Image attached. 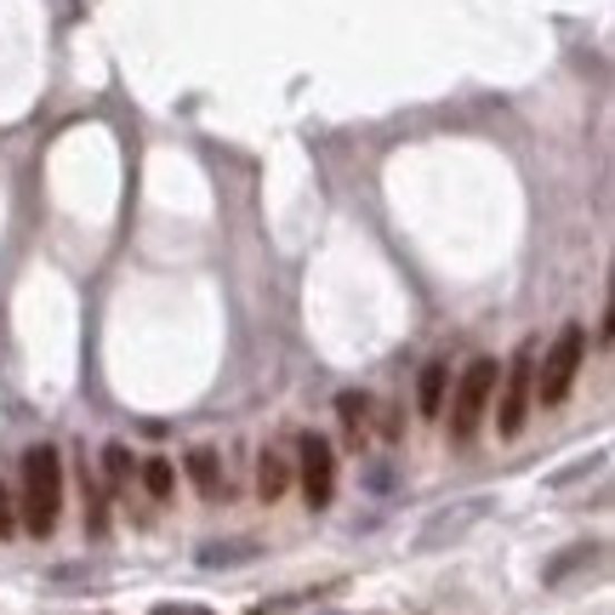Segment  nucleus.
<instances>
[{
    "label": "nucleus",
    "mask_w": 615,
    "mask_h": 615,
    "mask_svg": "<svg viewBox=\"0 0 615 615\" xmlns=\"http://www.w3.org/2000/svg\"><path fill=\"white\" fill-rule=\"evenodd\" d=\"M7 536H18V502H12V490L0 485V542Z\"/></svg>",
    "instance_id": "2eb2a0df"
},
{
    "label": "nucleus",
    "mask_w": 615,
    "mask_h": 615,
    "mask_svg": "<svg viewBox=\"0 0 615 615\" xmlns=\"http://www.w3.org/2000/svg\"><path fill=\"white\" fill-rule=\"evenodd\" d=\"M188 479H195V490H200V502H222V462H217V450L211 445H188Z\"/></svg>",
    "instance_id": "0eeeda50"
},
{
    "label": "nucleus",
    "mask_w": 615,
    "mask_h": 615,
    "mask_svg": "<svg viewBox=\"0 0 615 615\" xmlns=\"http://www.w3.org/2000/svg\"><path fill=\"white\" fill-rule=\"evenodd\" d=\"M155 615H217L206 604H155Z\"/></svg>",
    "instance_id": "dca6fc26"
},
{
    "label": "nucleus",
    "mask_w": 615,
    "mask_h": 615,
    "mask_svg": "<svg viewBox=\"0 0 615 615\" xmlns=\"http://www.w3.org/2000/svg\"><path fill=\"white\" fill-rule=\"evenodd\" d=\"M604 558V542H576L571 553H558V558H547V571H542V582L547 587H558L571 571H582V564H598Z\"/></svg>",
    "instance_id": "9b49d317"
},
{
    "label": "nucleus",
    "mask_w": 615,
    "mask_h": 615,
    "mask_svg": "<svg viewBox=\"0 0 615 615\" xmlns=\"http://www.w3.org/2000/svg\"><path fill=\"white\" fill-rule=\"evenodd\" d=\"M337 416H343V428H348V434H354V445H359L365 421H370V394H359V388L337 394Z\"/></svg>",
    "instance_id": "ddd939ff"
},
{
    "label": "nucleus",
    "mask_w": 615,
    "mask_h": 615,
    "mask_svg": "<svg viewBox=\"0 0 615 615\" xmlns=\"http://www.w3.org/2000/svg\"><path fill=\"white\" fill-rule=\"evenodd\" d=\"M297 485L314 513H325L330 496H337V450H330L325 434H297Z\"/></svg>",
    "instance_id": "39448f33"
},
{
    "label": "nucleus",
    "mask_w": 615,
    "mask_h": 615,
    "mask_svg": "<svg viewBox=\"0 0 615 615\" xmlns=\"http://www.w3.org/2000/svg\"><path fill=\"white\" fill-rule=\"evenodd\" d=\"M291 490V456H286V445H268L262 456H257V496L262 502H279Z\"/></svg>",
    "instance_id": "423d86ee"
},
{
    "label": "nucleus",
    "mask_w": 615,
    "mask_h": 615,
    "mask_svg": "<svg viewBox=\"0 0 615 615\" xmlns=\"http://www.w3.org/2000/svg\"><path fill=\"white\" fill-rule=\"evenodd\" d=\"M63 513V456L58 445L23 450V485H18V525L29 536H52Z\"/></svg>",
    "instance_id": "f257e3e1"
},
{
    "label": "nucleus",
    "mask_w": 615,
    "mask_h": 615,
    "mask_svg": "<svg viewBox=\"0 0 615 615\" xmlns=\"http://www.w3.org/2000/svg\"><path fill=\"white\" fill-rule=\"evenodd\" d=\"M137 479H143V490H149L155 502H171V490H177V467H171L166 456H149V462H143V473H137Z\"/></svg>",
    "instance_id": "f8f14e48"
},
{
    "label": "nucleus",
    "mask_w": 615,
    "mask_h": 615,
    "mask_svg": "<svg viewBox=\"0 0 615 615\" xmlns=\"http://www.w3.org/2000/svg\"><path fill=\"white\" fill-rule=\"evenodd\" d=\"M582 359H587V330H582V325H564L558 337H553V348L542 354V370H536V399H542L547 410H558L564 399H571Z\"/></svg>",
    "instance_id": "20e7f679"
},
{
    "label": "nucleus",
    "mask_w": 615,
    "mask_h": 615,
    "mask_svg": "<svg viewBox=\"0 0 615 615\" xmlns=\"http://www.w3.org/2000/svg\"><path fill=\"white\" fill-rule=\"evenodd\" d=\"M490 513V502H467V507H456V513H439L428 530H421V542L416 547H439L445 536H462V525H473V518H485Z\"/></svg>",
    "instance_id": "1a4fd4ad"
},
{
    "label": "nucleus",
    "mask_w": 615,
    "mask_h": 615,
    "mask_svg": "<svg viewBox=\"0 0 615 615\" xmlns=\"http://www.w3.org/2000/svg\"><path fill=\"white\" fill-rule=\"evenodd\" d=\"M445 394H450V365H445V359H428V365H421V383H416V410H421V416H439V410H445Z\"/></svg>",
    "instance_id": "6e6552de"
},
{
    "label": "nucleus",
    "mask_w": 615,
    "mask_h": 615,
    "mask_svg": "<svg viewBox=\"0 0 615 615\" xmlns=\"http://www.w3.org/2000/svg\"><path fill=\"white\" fill-rule=\"evenodd\" d=\"M496 428H502V439H518L525 434V416H530V405H536V343H525L513 354V365L502 370V383H496Z\"/></svg>",
    "instance_id": "7ed1b4c3"
},
{
    "label": "nucleus",
    "mask_w": 615,
    "mask_h": 615,
    "mask_svg": "<svg viewBox=\"0 0 615 615\" xmlns=\"http://www.w3.org/2000/svg\"><path fill=\"white\" fill-rule=\"evenodd\" d=\"M103 473H109V485H126L131 479V450L115 439V445H103Z\"/></svg>",
    "instance_id": "4468645a"
},
{
    "label": "nucleus",
    "mask_w": 615,
    "mask_h": 615,
    "mask_svg": "<svg viewBox=\"0 0 615 615\" xmlns=\"http://www.w3.org/2000/svg\"><path fill=\"white\" fill-rule=\"evenodd\" d=\"M496 383H502V370H496L490 354L473 359V365L462 370V383L450 388V439H456V445H467L473 434H479V421H485V410H490V399H496Z\"/></svg>",
    "instance_id": "f03ea898"
},
{
    "label": "nucleus",
    "mask_w": 615,
    "mask_h": 615,
    "mask_svg": "<svg viewBox=\"0 0 615 615\" xmlns=\"http://www.w3.org/2000/svg\"><path fill=\"white\" fill-rule=\"evenodd\" d=\"M257 553H262V542H251V536H240V542H206L200 564H206V571H228V564H251Z\"/></svg>",
    "instance_id": "9d476101"
}]
</instances>
